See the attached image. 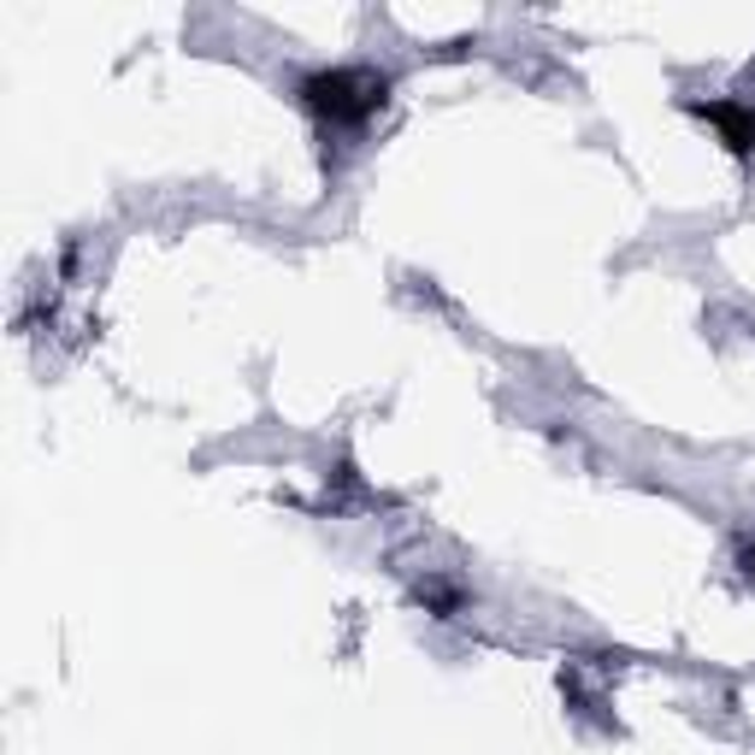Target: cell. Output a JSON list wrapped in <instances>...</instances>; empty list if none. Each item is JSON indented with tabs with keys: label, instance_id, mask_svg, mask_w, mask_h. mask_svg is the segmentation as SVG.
Segmentation results:
<instances>
[{
	"label": "cell",
	"instance_id": "obj_1",
	"mask_svg": "<svg viewBox=\"0 0 755 755\" xmlns=\"http://www.w3.org/2000/svg\"><path fill=\"white\" fill-rule=\"evenodd\" d=\"M307 106H313L319 118H336V125H355V118L378 113V101H384V77L378 72H319L302 84Z\"/></svg>",
	"mask_w": 755,
	"mask_h": 755
},
{
	"label": "cell",
	"instance_id": "obj_2",
	"mask_svg": "<svg viewBox=\"0 0 755 755\" xmlns=\"http://www.w3.org/2000/svg\"><path fill=\"white\" fill-rule=\"evenodd\" d=\"M708 118L720 125L726 148H738V154H744V148L755 142V113H738V106H708Z\"/></svg>",
	"mask_w": 755,
	"mask_h": 755
}]
</instances>
